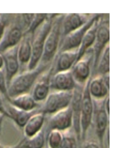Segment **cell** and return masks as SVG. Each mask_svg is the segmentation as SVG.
I'll list each match as a JSON object with an SVG mask.
<instances>
[{"instance_id":"29","label":"cell","mask_w":124,"mask_h":148,"mask_svg":"<svg viewBox=\"0 0 124 148\" xmlns=\"http://www.w3.org/2000/svg\"><path fill=\"white\" fill-rule=\"evenodd\" d=\"M0 94L3 95L7 101H9L10 98L7 94V84L6 81L5 72L4 69H0Z\"/></svg>"},{"instance_id":"10","label":"cell","mask_w":124,"mask_h":148,"mask_svg":"<svg viewBox=\"0 0 124 148\" xmlns=\"http://www.w3.org/2000/svg\"><path fill=\"white\" fill-rule=\"evenodd\" d=\"M95 131L97 137L100 142V146L103 148L104 136L106 135L108 128L109 116L104 109V100H93Z\"/></svg>"},{"instance_id":"18","label":"cell","mask_w":124,"mask_h":148,"mask_svg":"<svg viewBox=\"0 0 124 148\" xmlns=\"http://www.w3.org/2000/svg\"><path fill=\"white\" fill-rule=\"evenodd\" d=\"M32 36L24 34L22 40L18 45V58L20 63V72L27 71L32 53Z\"/></svg>"},{"instance_id":"15","label":"cell","mask_w":124,"mask_h":148,"mask_svg":"<svg viewBox=\"0 0 124 148\" xmlns=\"http://www.w3.org/2000/svg\"><path fill=\"white\" fill-rule=\"evenodd\" d=\"M76 85L71 70L53 74L50 80V91H73Z\"/></svg>"},{"instance_id":"4","label":"cell","mask_w":124,"mask_h":148,"mask_svg":"<svg viewBox=\"0 0 124 148\" xmlns=\"http://www.w3.org/2000/svg\"><path fill=\"white\" fill-rule=\"evenodd\" d=\"M26 30L27 27L22 20L21 14L14 15L0 41V53L2 54L19 45Z\"/></svg>"},{"instance_id":"27","label":"cell","mask_w":124,"mask_h":148,"mask_svg":"<svg viewBox=\"0 0 124 148\" xmlns=\"http://www.w3.org/2000/svg\"><path fill=\"white\" fill-rule=\"evenodd\" d=\"M48 16V14H35L32 19L30 25L28 29L24 34H28L32 36L35 34L36 30L38 29L44 23Z\"/></svg>"},{"instance_id":"25","label":"cell","mask_w":124,"mask_h":148,"mask_svg":"<svg viewBox=\"0 0 124 148\" xmlns=\"http://www.w3.org/2000/svg\"><path fill=\"white\" fill-rule=\"evenodd\" d=\"M46 136L44 129L32 137L25 138L21 141V148H43L45 145Z\"/></svg>"},{"instance_id":"26","label":"cell","mask_w":124,"mask_h":148,"mask_svg":"<svg viewBox=\"0 0 124 148\" xmlns=\"http://www.w3.org/2000/svg\"><path fill=\"white\" fill-rule=\"evenodd\" d=\"M63 139V132L56 129L50 130L48 134L47 138L48 148H61Z\"/></svg>"},{"instance_id":"5","label":"cell","mask_w":124,"mask_h":148,"mask_svg":"<svg viewBox=\"0 0 124 148\" xmlns=\"http://www.w3.org/2000/svg\"><path fill=\"white\" fill-rule=\"evenodd\" d=\"M73 91H50L38 109L39 112L52 115L70 106Z\"/></svg>"},{"instance_id":"24","label":"cell","mask_w":124,"mask_h":148,"mask_svg":"<svg viewBox=\"0 0 124 148\" xmlns=\"http://www.w3.org/2000/svg\"><path fill=\"white\" fill-rule=\"evenodd\" d=\"M110 73V45L105 47L99 58L95 72L91 75H104Z\"/></svg>"},{"instance_id":"33","label":"cell","mask_w":124,"mask_h":148,"mask_svg":"<svg viewBox=\"0 0 124 148\" xmlns=\"http://www.w3.org/2000/svg\"><path fill=\"white\" fill-rule=\"evenodd\" d=\"M82 148H100V146L95 141H91L87 142Z\"/></svg>"},{"instance_id":"3","label":"cell","mask_w":124,"mask_h":148,"mask_svg":"<svg viewBox=\"0 0 124 148\" xmlns=\"http://www.w3.org/2000/svg\"><path fill=\"white\" fill-rule=\"evenodd\" d=\"M57 14H48V16L42 25L36 30L32 37V53L27 70L35 69L40 64L44 50L47 36L50 30L53 18Z\"/></svg>"},{"instance_id":"7","label":"cell","mask_w":124,"mask_h":148,"mask_svg":"<svg viewBox=\"0 0 124 148\" xmlns=\"http://www.w3.org/2000/svg\"><path fill=\"white\" fill-rule=\"evenodd\" d=\"M102 15V14H93L84 25L64 37L61 40L58 52L78 49L87 32Z\"/></svg>"},{"instance_id":"32","label":"cell","mask_w":124,"mask_h":148,"mask_svg":"<svg viewBox=\"0 0 124 148\" xmlns=\"http://www.w3.org/2000/svg\"><path fill=\"white\" fill-rule=\"evenodd\" d=\"M0 113L3 114L4 116L8 117V115L7 114V112H6L5 105L3 103V98L1 97V94H0Z\"/></svg>"},{"instance_id":"8","label":"cell","mask_w":124,"mask_h":148,"mask_svg":"<svg viewBox=\"0 0 124 148\" xmlns=\"http://www.w3.org/2000/svg\"><path fill=\"white\" fill-rule=\"evenodd\" d=\"M93 62V52L90 49L84 56L74 63L71 69L76 83L84 86L91 77L92 66Z\"/></svg>"},{"instance_id":"14","label":"cell","mask_w":124,"mask_h":148,"mask_svg":"<svg viewBox=\"0 0 124 148\" xmlns=\"http://www.w3.org/2000/svg\"><path fill=\"white\" fill-rule=\"evenodd\" d=\"M51 76L52 66L40 76L30 92L34 100L40 104H41L44 101L50 92V80Z\"/></svg>"},{"instance_id":"34","label":"cell","mask_w":124,"mask_h":148,"mask_svg":"<svg viewBox=\"0 0 124 148\" xmlns=\"http://www.w3.org/2000/svg\"><path fill=\"white\" fill-rule=\"evenodd\" d=\"M4 69V59L1 53H0V69Z\"/></svg>"},{"instance_id":"30","label":"cell","mask_w":124,"mask_h":148,"mask_svg":"<svg viewBox=\"0 0 124 148\" xmlns=\"http://www.w3.org/2000/svg\"><path fill=\"white\" fill-rule=\"evenodd\" d=\"M7 15H0V41L2 39L3 35L4 34L5 32V30L7 27V26L9 25V24L10 23V21L12 20H12H7L10 18V16L9 17L7 18ZM13 16V18H14Z\"/></svg>"},{"instance_id":"22","label":"cell","mask_w":124,"mask_h":148,"mask_svg":"<svg viewBox=\"0 0 124 148\" xmlns=\"http://www.w3.org/2000/svg\"><path fill=\"white\" fill-rule=\"evenodd\" d=\"M11 105L20 110L32 112L39 109L41 104L36 103L30 93L23 94L11 98L8 101Z\"/></svg>"},{"instance_id":"16","label":"cell","mask_w":124,"mask_h":148,"mask_svg":"<svg viewBox=\"0 0 124 148\" xmlns=\"http://www.w3.org/2000/svg\"><path fill=\"white\" fill-rule=\"evenodd\" d=\"M84 86L76 84L73 90V95L70 107L72 111L73 126L76 133V137L78 140H80V117L81 110V101Z\"/></svg>"},{"instance_id":"12","label":"cell","mask_w":124,"mask_h":148,"mask_svg":"<svg viewBox=\"0 0 124 148\" xmlns=\"http://www.w3.org/2000/svg\"><path fill=\"white\" fill-rule=\"evenodd\" d=\"M78 57V49L58 52L52 62V75L70 71Z\"/></svg>"},{"instance_id":"19","label":"cell","mask_w":124,"mask_h":148,"mask_svg":"<svg viewBox=\"0 0 124 148\" xmlns=\"http://www.w3.org/2000/svg\"><path fill=\"white\" fill-rule=\"evenodd\" d=\"M89 89L93 100H103L109 95V90L105 84L103 76L95 75L90 79Z\"/></svg>"},{"instance_id":"17","label":"cell","mask_w":124,"mask_h":148,"mask_svg":"<svg viewBox=\"0 0 124 148\" xmlns=\"http://www.w3.org/2000/svg\"><path fill=\"white\" fill-rule=\"evenodd\" d=\"M93 14H64L62 22V39L86 23Z\"/></svg>"},{"instance_id":"31","label":"cell","mask_w":124,"mask_h":148,"mask_svg":"<svg viewBox=\"0 0 124 148\" xmlns=\"http://www.w3.org/2000/svg\"><path fill=\"white\" fill-rule=\"evenodd\" d=\"M104 109L105 112L107 114L108 116H110V95H108L104 99Z\"/></svg>"},{"instance_id":"20","label":"cell","mask_w":124,"mask_h":148,"mask_svg":"<svg viewBox=\"0 0 124 148\" xmlns=\"http://www.w3.org/2000/svg\"><path fill=\"white\" fill-rule=\"evenodd\" d=\"M46 120V115L38 109L37 112L31 116L25 124L23 128V133L25 138L32 137L38 134L43 129Z\"/></svg>"},{"instance_id":"1","label":"cell","mask_w":124,"mask_h":148,"mask_svg":"<svg viewBox=\"0 0 124 148\" xmlns=\"http://www.w3.org/2000/svg\"><path fill=\"white\" fill-rule=\"evenodd\" d=\"M52 65L40 63L35 69L20 72L12 79L7 86L9 98L23 94L30 93L38 79Z\"/></svg>"},{"instance_id":"21","label":"cell","mask_w":124,"mask_h":148,"mask_svg":"<svg viewBox=\"0 0 124 148\" xmlns=\"http://www.w3.org/2000/svg\"><path fill=\"white\" fill-rule=\"evenodd\" d=\"M104 15L99 18L98 19L95 21V23L88 30L85 35H84V38L80 42V45L78 49V57L76 61L79 60L81 58L84 54L87 52L90 49L92 48L93 46L94 45V42L95 41V37L96 34L97 29L101 23L102 20V18Z\"/></svg>"},{"instance_id":"35","label":"cell","mask_w":124,"mask_h":148,"mask_svg":"<svg viewBox=\"0 0 124 148\" xmlns=\"http://www.w3.org/2000/svg\"><path fill=\"white\" fill-rule=\"evenodd\" d=\"M5 116L0 113V132H1V129H2V125H3V120H4V117Z\"/></svg>"},{"instance_id":"9","label":"cell","mask_w":124,"mask_h":148,"mask_svg":"<svg viewBox=\"0 0 124 148\" xmlns=\"http://www.w3.org/2000/svg\"><path fill=\"white\" fill-rule=\"evenodd\" d=\"M103 17L97 29L95 41L92 47L93 52V62L92 66L91 75L96 70L99 58L101 57L102 51L105 47L109 44L110 42L109 21L108 20H104Z\"/></svg>"},{"instance_id":"28","label":"cell","mask_w":124,"mask_h":148,"mask_svg":"<svg viewBox=\"0 0 124 148\" xmlns=\"http://www.w3.org/2000/svg\"><path fill=\"white\" fill-rule=\"evenodd\" d=\"M61 148H78L77 140L74 135L69 133L63 134Z\"/></svg>"},{"instance_id":"2","label":"cell","mask_w":124,"mask_h":148,"mask_svg":"<svg viewBox=\"0 0 124 148\" xmlns=\"http://www.w3.org/2000/svg\"><path fill=\"white\" fill-rule=\"evenodd\" d=\"M64 14H57L53 18L50 30L47 36L40 63L50 64L58 53L62 40V22Z\"/></svg>"},{"instance_id":"13","label":"cell","mask_w":124,"mask_h":148,"mask_svg":"<svg viewBox=\"0 0 124 148\" xmlns=\"http://www.w3.org/2000/svg\"><path fill=\"white\" fill-rule=\"evenodd\" d=\"M17 52L18 46L2 53L4 59V70L7 86L12 79L20 73V67Z\"/></svg>"},{"instance_id":"11","label":"cell","mask_w":124,"mask_h":148,"mask_svg":"<svg viewBox=\"0 0 124 148\" xmlns=\"http://www.w3.org/2000/svg\"><path fill=\"white\" fill-rule=\"evenodd\" d=\"M73 126L72 111L70 106L51 115L48 120V127L50 131L56 129L66 132Z\"/></svg>"},{"instance_id":"36","label":"cell","mask_w":124,"mask_h":148,"mask_svg":"<svg viewBox=\"0 0 124 148\" xmlns=\"http://www.w3.org/2000/svg\"><path fill=\"white\" fill-rule=\"evenodd\" d=\"M16 147H17V146L15 147H10V146H5V145H3L0 143V148H16Z\"/></svg>"},{"instance_id":"6","label":"cell","mask_w":124,"mask_h":148,"mask_svg":"<svg viewBox=\"0 0 124 148\" xmlns=\"http://www.w3.org/2000/svg\"><path fill=\"white\" fill-rule=\"evenodd\" d=\"M90 79L84 86L82 96L80 117V140L82 141H85L93 119L94 104L89 89Z\"/></svg>"},{"instance_id":"23","label":"cell","mask_w":124,"mask_h":148,"mask_svg":"<svg viewBox=\"0 0 124 148\" xmlns=\"http://www.w3.org/2000/svg\"><path fill=\"white\" fill-rule=\"evenodd\" d=\"M5 108L9 118L14 120L16 124L20 127H23L30 117L37 112L38 109L32 112H26L14 107L9 103L7 106H5Z\"/></svg>"}]
</instances>
